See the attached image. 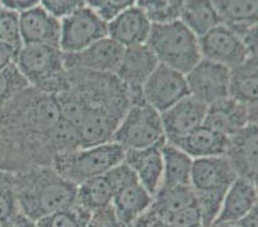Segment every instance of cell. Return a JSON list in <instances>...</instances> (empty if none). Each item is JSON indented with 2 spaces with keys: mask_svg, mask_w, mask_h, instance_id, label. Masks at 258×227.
Wrapping results in <instances>:
<instances>
[{
  "mask_svg": "<svg viewBox=\"0 0 258 227\" xmlns=\"http://www.w3.org/2000/svg\"><path fill=\"white\" fill-rule=\"evenodd\" d=\"M60 119L55 95L27 88L0 108V171L50 166V131Z\"/></svg>",
  "mask_w": 258,
  "mask_h": 227,
  "instance_id": "obj_1",
  "label": "cell"
},
{
  "mask_svg": "<svg viewBox=\"0 0 258 227\" xmlns=\"http://www.w3.org/2000/svg\"><path fill=\"white\" fill-rule=\"evenodd\" d=\"M13 184L18 210L32 221L37 222L77 202V185L63 179L51 166L13 173Z\"/></svg>",
  "mask_w": 258,
  "mask_h": 227,
  "instance_id": "obj_2",
  "label": "cell"
},
{
  "mask_svg": "<svg viewBox=\"0 0 258 227\" xmlns=\"http://www.w3.org/2000/svg\"><path fill=\"white\" fill-rule=\"evenodd\" d=\"M15 64L30 88L41 93L57 95L70 88L69 69L59 46L26 44L17 51Z\"/></svg>",
  "mask_w": 258,
  "mask_h": 227,
  "instance_id": "obj_3",
  "label": "cell"
},
{
  "mask_svg": "<svg viewBox=\"0 0 258 227\" xmlns=\"http://www.w3.org/2000/svg\"><path fill=\"white\" fill-rule=\"evenodd\" d=\"M147 45L159 64L187 73L202 59L198 37L180 20L152 25Z\"/></svg>",
  "mask_w": 258,
  "mask_h": 227,
  "instance_id": "obj_4",
  "label": "cell"
},
{
  "mask_svg": "<svg viewBox=\"0 0 258 227\" xmlns=\"http://www.w3.org/2000/svg\"><path fill=\"white\" fill-rule=\"evenodd\" d=\"M123 157L125 150L122 146L113 141H108L58 153L54 156L50 166L63 179L80 185L86 180L111 171L123 162Z\"/></svg>",
  "mask_w": 258,
  "mask_h": 227,
  "instance_id": "obj_5",
  "label": "cell"
},
{
  "mask_svg": "<svg viewBox=\"0 0 258 227\" xmlns=\"http://www.w3.org/2000/svg\"><path fill=\"white\" fill-rule=\"evenodd\" d=\"M112 141L123 150L162 146L166 136L161 113L144 102L133 103L122 116Z\"/></svg>",
  "mask_w": 258,
  "mask_h": 227,
  "instance_id": "obj_6",
  "label": "cell"
},
{
  "mask_svg": "<svg viewBox=\"0 0 258 227\" xmlns=\"http://www.w3.org/2000/svg\"><path fill=\"white\" fill-rule=\"evenodd\" d=\"M111 173L116 184L112 207L116 210L118 218L127 227L149 209L152 195L145 190L135 173L125 162L112 168Z\"/></svg>",
  "mask_w": 258,
  "mask_h": 227,
  "instance_id": "obj_7",
  "label": "cell"
},
{
  "mask_svg": "<svg viewBox=\"0 0 258 227\" xmlns=\"http://www.w3.org/2000/svg\"><path fill=\"white\" fill-rule=\"evenodd\" d=\"M105 36H108L107 22L85 6L60 20L58 46L64 54H72Z\"/></svg>",
  "mask_w": 258,
  "mask_h": 227,
  "instance_id": "obj_8",
  "label": "cell"
},
{
  "mask_svg": "<svg viewBox=\"0 0 258 227\" xmlns=\"http://www.w3.org/2000/svg\"><path fill=\"white\" fill-rule=\"evenodd\" d=\"M189 95L185 74L167 65L158 64L142 89V100L157 112L170 107Z\"/></svg>",
  "mask_w": 258,
  "mask_h": 227,
  "instance_id": "obj_9",
  "label": "cell"
},
{
  "mask_svg": "<svg viewBox=\"0 0 258 227\" xmlns=\"http://www.w3.org/2000/svg\"><path fill=\"white\" fill-rule=\"evenodd\" d=\"M190 97L211 105L229 97L230 69L202 58L185 73Z\"/></svg>",
  "mask_w": 258,
  "mask_h": 227,
  "instance_id": "obj_10",
  "label": "cell"
},
{
  "mask_svg": "<svg viewBox=\"0 0 258 227\" xmlns=\"http://www.w3.org/2000/svg\"><path fill=\"white\" fill-rule=\"evenodd\" d=\"M199 51L203 59L231 69L250 57L240 37L224 23L198 37Z\"/></svg>",
  "mask_w": 258,
  "mask_h": 227,
  "instance_id": "obj_11",
  "label": "cell"
},
{
  "mask_svg": "<svg viewBox=\"0 0 258 227\" xmlns=\"http://www.w3.org/2000/svg\"><path fill=\"white\" fill-rule=\"evenodd\" d=\"M158 64L156 55L147 44L125 48L114 74L127 89L133 103L143 102V86Z\"/></svg>",
  "mask_w": 258,
  "mask_h": 227,
  "instance_id": "obj_12",
  "label": "cell"
},
{
  "mask_svg": "<svg viewBox=\"0 0 258 227\" xmlns=\"http://www.w3.org/2000/svg\"><path fill=\"white\" fill-rule=\"evenodd\" d=\"M123 50V46L111 37L105 36L77 53H63V59L67 69L79 68L102 73H114L118 68Z\"/></svg>",
  "mask_w": 258,
  "mask_h": 227,
  "instance_id": "obj_13",
  "label": "cell"
},
{
  "mask_svg": "<svg viewBox=\"0 0 258 227\" xmlns=\"http://www.w3.org/2000/svg\"><path fill=\"white\" fill-rule=\"evenodd\" d=\"M207 105L187 95L167 111L162 112L161 119L165 131L166 142L177 145L186 135L203 125Z\"/></svg>",
  "mask_w": 258,
  "mask_h": 227,
  "instance_id": "obj_14",
  "label": "cell"
},
{
  "mask_svg": "<svg viewBox=\"0 0 258 227\" xmlns=\"http://www.w3.org/2000/svg\"><path fill=\"white\" fill-rule=\"evenodd\" d=\"M203 123L233 137L248 125L257 123V105H247L227 97L208 105Z\"/></svg>",
  "mask_w": 258,
  "mask_h": 227,
  "instance_id": "obj_15",
  "label": "cell"
},
{
  "mask_svg": "<svg viewBox=\"0 0 258 227\" xmlns=\"http://www.w3.org/2000/svg\"><path fill=\"white\" fill-rule=\"evenodd\" d=\"M236 173L225 156L193 159L190 186L194 191H226Z\"/></svg>",
  "mask_w": 258,
  "mask_h": 227,
  "instance_id": "obj_16",
  "label": "cell"
},
{
  "mask_svg": "<svg viewBox=\"0 0 258 227\" xmlns=\"http://www.w3.org/2000/svg\"><path fill=\"white\" fill-rule=\"evenodd\" d=\"M123 114L104 107L85 105L83 117L76 126L81 146H93L112 141V136Z\"/></svg>",
  "mask_w": 258,
  "mask_h": 227,
  "instance_id": "obj_17",
  "label": "cell"
},
{
  "mask_svg": "<svg viewBox=\"0 0 258 227\" xmlns=\"http://www.w3.org/2000/svg\"><path fill=\"white\" fill-rule=\"evenodd\" d=\"M225 157L236 176L257 184V123L248 125L230 137Z\"/></svg>",
  "mask_w": 258,
  "mask_h": 227,
  "instance_id": "obj_18",
  "label": "cell"
},
{
  "mask_svg": "<svg viewBox=\"0 0 258 227\" xmlns=\"http://www.w3.org/2000/svg\"><path fill=\"white\" fill-rule=\"evenodd\" d=\"M20 31L22 44H59L60 20L41 6L20 13Z\"/></svg>",
  "mask_w": 258,
  "mask_h": 227,
  "instance_id": "obj_19",
  "label": "cell"
},
{
  "mask_svg": "<svg viewBox=\"0 0 258 227\" xmlns=\"http://www.w3.org/2000/svg\"><path fill=\"white\" fill-rule=\"evenodd\" d=\"M152 22L137 6L126 9L107 23L108 37L123 48L147 44Z\"/></svg>",
  "mask_w": 258,
  "mask_h": 227,
  "instance_id": "obj_20",
  "label": "cell"
},
{
  "mask_svg": "<svg viewBox=\"0 0 258 227\" xmlns=\"http://www.w3.org/2000/svg\"><path fill=\"white\" fill-rule=\"evenodd\" d=\"M123 162L131 168L140 184L152 196L162 184L163 159L161 146L125 150Z\"/></svg>",
  "mask_w": 258,
  "mask_h": 227,
  "instance_id": "obj_21",
  "label": "cell"
},
{
  "mask_svg": "<svg viewBox=\"0 0 258 227\" xmlns=\"http://www.w3.org/2000/svg\"><path fill=\"white\" fill-rule=\"evenodd\" d=\"M257 184L236 177L225 193L221 210L216 221L235 223L249 210L257 207Z\"/></svg>",
  "mask_w": 258,
  "mask_h": 227,
  "instance_id": "obj_22",
  "label": "cell"
},
{
  "mask_svg": "<svg viewBox=\"0 0 258 227\" xmlns=\"http://www.w3.org/2000/svg\"><path fill=\"white\" fill-rule=\"evenodd\" d=\"M230 137L207 125H201L184 137L176 146L181 148L193 159L225 156Z\"/></svg>",
  "mask_w": 258,
  "mask_h": 227,
  "instance_id": "obj_23",
  "label": "cell"
},
{
  "mask_svg": "<svg viewBox=\"0 0 258 227\" xmlns=\"http://www.w3.org/2000/svg\"><path fill=\"white\" fill-rule=\"evenodd\" d=\"M161 150L162 159H163L162 188H175V186L190 185L193 158L187 156L181 148L173 144H168V142L162 145Z\"/></svg>",
  "mask_w": 258,
  "mask_h": 227,
  "instance_id": "obj_24",
  "label": "cell"
},
{
  "mask_svg": "<svg viewBox=\"0 0 258 227\" xmlns=\"http://www.w3.org/2000/svg\"><path fill=\"white\" fill-rule=\"evenodd\" d=\"M229 97L247 105H257V55H250L230 69Z\"/></svg>",
  "mask_w": 258,
  "mask_h": 227,
  "instance_id": "obj_25",
  "label": "cell"
},
{
  "mask_svg": "<svg viewBox=\"0 0 258 227\" xmlns=\"http://www.w3.org/2000/svg\"><path fill=\"white\" fill-rule=\"evenodd\" d=\"M116 184L111 171L77 185L76 200L81 207L91 212L112 204Z\"/></svg>",
  "mask_w": 258,
  "mask_h": 227,
  "instance_id": "obj_26",
  "label": "cell"
},
{
  "mask_svg": "<svg viewBox=\"0 0 258 227\" xmlns=\"http://www.w3.org/2000/svg\"><path fill=\"white\" fill-rule=\"evenodd\" d=\"M179 20L197 37L222 23L212 0H185Z\"/></svg>",
  "mask_w": 258,
  "mask_h": 227,
  "instance_id": "obj_27",
  "label": "cell"
},
{
  "mask_svg": "<svg viewBox=\"0 0 258 227\" xmlns=\"http://www.w3.org/2000/svg\"><path fill=\"white\" fill-rule=\"evenodd\" d=\"M212 3L227 27L257 25L258 0H212Z\"/></svg>",
  "mask_w": 258,
  "mask_h": 227,
  "instance_id": "obj_28",
  "label": "cell"
},
{
  "mask_svg": "<svg viewBox=\"0 0 258 227\" xmlns=\"http://www.w3.org/2000/svg\"><path fill=\"white\" fill-rule=\"evenodd\" d=\"M196 200L194 190L190 185L175 188H159L152 196L149 210L162 219H167L171 214L182 209Z\"/></svg>",
  "mask_w": 258,
  "mask_h": 227,
  "instance_id": "obj_29",
  "label": "cell"
},
{
  "mask_svg": "<svg viewBox=\"0 0 258 227\" xmlns=\"http://www.w3.org/2000/svg\"><path fill=\"white\" fill-rule=\"evenodd\" d=\"M185 0H137L135 6L147 16L152 25L177 21Z\"/></svg>",
  "mask_w": 258,
  "mask_h": 227,
  "instance_id": "obj_30",
  "label": "cell"
},
{
  "mask_svg": "<svg viewBox=\"0 0 258 227\" xmlns=\"http://www.w3.org/2000/svg\"><path fill=\"white\" fill-rule=\"evenodd\" d=\"M89 216L90 212L76 202L71 207L57 210L39 219L37 224L40 227H86Z\"/></svg>",
  "mask_w": 258,
  "mask_h": 227,
  "instance_id": "obj_31",
  "label": "cell"
},
{
  "mask_svg": "<svg viewBox=\"0 0 258 227\" xmlns=\"http://www.w3.org/2000/svg\"><path fill=\"white\" fill-rule=\"evenodd\" d=\"M29 86V83L18 71L15 63L9 65L8 68L0 71V108H3L16 95Z\"/></svg>",
  "mask_w": 258,
  "mask_h": 227,
  "instance_id": "obj_32",
  "label": "cell"
},
{
  "mask_svg": "<svg viewBox=\"0 0 258 227\" xmlns=\"http://www.w3.org/2000/svg\"><path fill=\"white\" fill-rule=\"evenodd\" d=\"M0 43L8 44L20 50L22 44L20 31V13L12 9L0 8Z\"/></svg>",
  "mask_w": 258,
  "mask_h": 227,
  "instance_id": "obj_33",
  "label": "cell"
},
{
  "mask_svg": "<svg viewBox=\"0 0 258 227\" xmlns=\"http://www.w3.org/2000/svg\"><path fill=\"white\" fill-rule=\"evenodd\" d=\"M13 173L0 171V224L18 213Z\"/></svg>",
  "mask_w": 258,
  "mask_h": 227,
  "instance_id": "obj_34",
  "label": "cell"
},
{
  "mask_svg": "<svg viewBox=\"0 0 258 227\" xmlns=\"http://www.w3.org/2000/svg\"><path fill=\"white\" fill-rule=\"evenodd\" d=\"M225 193L226 191H194L203 226H208L217 219Z\"/></svg>",
  "mask_w": 258,
  "mask_h": 227,
  "instance_id": "obj_35",
  "label": "cell"
},
{
  "mask_svg": "<svg viewBox=\"0 0 258 227\" xmlns=\"http://www.w3.org/2000/svg\"><path fill=\"white\" fill-rule=\"evenodd\" d=\"M135 4L137 0H86V7L107 23Z\"/></svg>",
  "mask_w": 258,
  "mask_h": 227,
  "instance_id": "obj_36",
  "label": "cell"
},
{
  "mask_svg": "<svg viewBox=\"0 0 258 227\" xmlns=\"http://www.w3.org/2000/svg\"><path fill=\"white\" fill-rule=\"evenodd\" d=\"M165 221L172 227H203L201 212L196 200L171 214Z\"/></svg>",
  "mask_w": 258,
  "mask_h": 227,
  "instance_id": "obj_37",
  "label": "cell"
},
{
  "mask_svg": "<svg viewBox=\"0 0 258 227\" xmlns=\"http://www.w3.org/2000/svg\"><path fill=\"white\" fill-rule=\"evenodd\" d=\"M86 227H126L118 218L112 204L98 208L90 212Z\"/></svg>",
  "mask_w": 258,
  "mask_h": 227,
  "instance_id": "obj_38",
  "label": "cell"
},
{
  "mask_svg": "<svg viewBox=\"0 0 258 227\" xmlns=\"http://www.w3.org/2000/svg\"><path fill=\"white\" fill-rule=\"evenodd\" d=\"M40 6L58 20L86 6V0H40Z\"/></svg>",
  "mask_w": 258,
  "mask_h": 227,
  "instance_id": "obj_39",
  "label": "cell"
},
{
  "mask_svg": "<svg viewBox=\"0 0 258 227\" xmlns=\"http://www.w3.org/2000/svg\"><path fill=\"white\" fill-rule=\"evenodd\" d=\"M127 227H172L170 223L162 219L161 217L156 216L153 212L148 209L143 213L142 216L138 217L134 222H131Z\"/></svg>",
  "mask_w": 258,
  "mask_h": 227,
  "instance_id": "obj_40",
  "label": "cell"
},
{
  "mask_svg": "<svg viewBox=\"0 0 258 227\" xmlns=\"http://www.w3.org/2000/svg\"><path fill=\"white\" fill-rule=\"evenodd\" d=\"M0 2H2V7L16 11L18 13L40 6V0H0Z\"/></svg>",
  "mask_w": 258,
  "mask_h": 227,
  "instance_id": "obj_41",
  "label": "cell"
},
{
  "mask_svg": "<svg viewBox=\"0 0 258 227\" xmlns=\"http://www.w3.org/2000/svg\"><path fill=\"white\" fill-rule=\"evenodd\" d=\"M17 51L15 48L4 43H0V71L8 68L16 60Z\"/></svg>",
  "mask_w": 258,
  "mask_h": 227,
  "instance_id": "obj_42",
  "label": "cell"
},
{
  "mask_svg": "<svg viewBox=\"0 0 258 227\" xmlns=\"http://www.w3.org/2000/svg\"><path fill=\"white\" fill-rule=\"evenodd\" d=\"M0 227H40L37 224L36 221H32V219L27 218L26 216H23L22 213L18 212L16 213L15 216L9 218L8 221L4 222L3 224H0Z\"/></svg>",
  "mask_w": 258,
  "mask_h": 227,
  "instance_id": "obj_43",
  "label": "cell"
},
{
  "mask_svg": "<svg viewBox=\"0 0 258 227\" xmlns=\"http://www.w3.org/2000/svg\"><path fill=\"white\" fill-rule=\"evenodd\" d=\"M257 219H258V210L257 207L253 208L252 210L241 217L239 221L235 222L236 227H257Z\"/></svg>",
  "mask_w": 258,
  "mask_h": 227,
  "instance_id": "obj_44",
  "label": "cell"
},
{
  "mask_svg": "<svg viewBox=\"0 0 258 227\" xmlns=\"http://www.w3.org/2000/svg\"><path fill=\"white\" fill-rule=\"evenodd\" d=\"M203 227H236L235 223H231V222H221V221H215L212 222L208 226H203Z\"/></svg>",
  "mask_w": 258,
  "mask_h": 227,
  "instance_id": "obj_45",
  "label": "cell"
},
{
  "mask_svg": "<svg viewBox=\"0 0 258 227\" xmlns=\"http://www.w3.org/2000/svg\"><path fill=\"white\" fill-rule=\"evenodd\" d=\"M0 8H2V2H0Z\"/></svg>",
  "mask_w": 258,
  "mask_h": 227,
  "instance_id": "obj_46",
  "label": "cell"
}]
</instances>
